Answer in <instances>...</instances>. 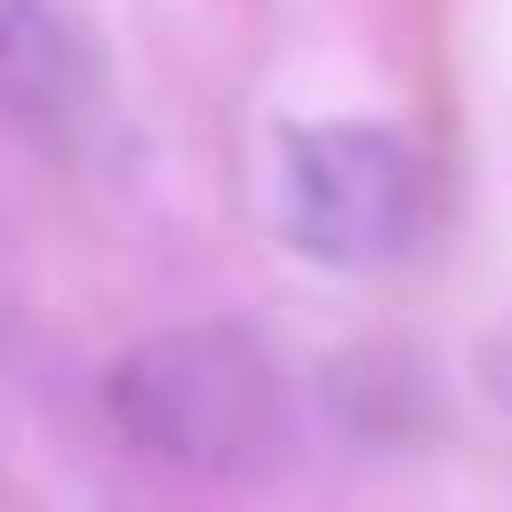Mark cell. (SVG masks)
Wrapping results in <instances>:
<instances>
[{
  "label": "cell",
  "instance_id": "2",
  "mask_svg": "<svg viewBox=\"0 0 512 512\" xmlns=\"http://www.w3.org/2000/svg\"><path fill=\"white\" fill-rule=\"evenodd\" d=\"M427 154L410 146L402 128L376 120H325V128H291L282 137V239L316 265H342V274H367V265H393L410 239L427 231Z\"/></svg>",
  "mask_w": 512,
  "mask_h": 512
},
{
  "label": "cell",
  "instance_id": "1",
  "mask_svg": "<svg viewBox=\"0 0 512 512\" xmlns=\"http://www.w3.org/2000/svg\"><path fill=\"white\" fill-rule=\"evenodd\" d=\"M103 419L163 470L248 478L291 444V393L248 325H171L111 359Z\"/></svg>",
  "mask_w": 512,
  "mask_h": 512
},
{
  "label": "cell",
  "instance_id": "4",
  "mask_svg": "<svg viewBox=\"0 0 512 512\" xmlns=\"http://www.w3.org/2000/svg\"><path fill=\"white\" fill-rule=\"evenodd\" d=\"M487 384H495V402L512 410V316L487 333Z\"/></svg>",
  "mask_w": 512,
  "mask_h": 512
},
{
  "label": "cell",
  "instance_id": "3",
  "mask_svg": "<svg viewBox=\"0 0 512 512\" xmlns=\"http://www.w3.org/2000/svg\"><path fill=\"white\" fill-rule=\"evenodd\" d=\"M0 111L35 137H69L94 111V52L52 0H0Z\"/></svg>",
  "mask_w": 512,
  "mask_h": 512
}]
</instances>
